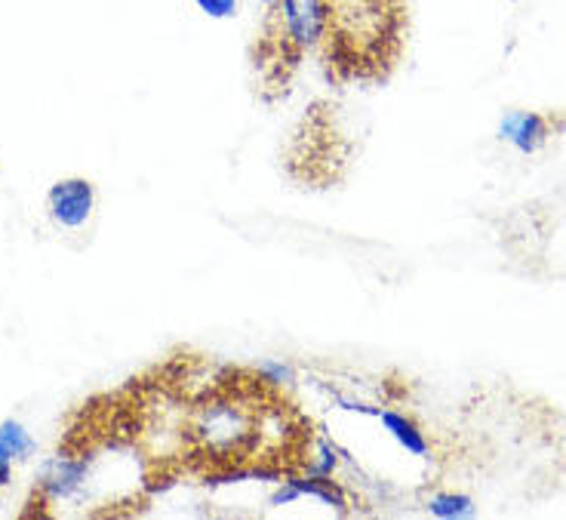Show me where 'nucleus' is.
<instances>
[{
    "mask_svg": "<svg viewBox=\"0 0 566 520\" xmlns=\"http://www.w3.org/2000/svg\"><path fill=\"white\" fill-rule=\"evenodd\" d=\"M428 511L438 514V518L447 520H462V518H474V499L465 496V492H438L428 499Z\"/></svg>",
    "mask_w": 566,
    "mask_h": 520,
    "instance_id": "nucleus-6",
    "label": "nucleus"
},
{
    "mask_svg": "<svg viewBox=\"0 0 566 520\" xmlns=\"http://www.w3.org/2000/svg\"><path fill=\"white\" fill-rule=\"evenodd\" d=\"M329 22H326V59L329 65L369 74L379 65H391L400 25H403V3L400 0H326Z\"/></svg>",
    "mask_w": 566,
    "mask_h": 520,
    "instance_id": "nucleus-1",
    "label": "nucleus"
},
{
    "mask_svg": "<svg viewBox=\"0 0 566 520\" xmlns=\"http://www.w3.org/2000/svg\"><path fill=\"white\" fill-rule=\"evenodd\" d=\"M499 139L511 142L521 155H536L552 139V121L538 112H505L499 124Z\"/></svg>",
    "mask_w": 566,
    "mask_h": 520,
    "instance_id": "nucleus-4",
    "label": "nucleus"
},
{
    "mask_svg": "<svg viewBox=\"0 0 566 520\" xmlns=\"http://www.w3.org/2000/svg\"><path fill=\"white\" fill-rule=\"evenodd\" d=\"M265 419L253 392H222L207 394L200 401L191 419L188 435L195 440V450L219 465H238L250 459L259 447Z\"/></svg>",
    "mask_w": 566,
    "mask_h": 520,
    "instance_id": "nucleus-2",
    "label": "nucleus"
},
{
    "mask_svg": "<svg viewBox=\"0 0 566 520\" xmlns=\"http://www.w3.org/2000/svg\"><path fill=\"white\" fill-rule=\"evenodd\" d=\"M210 19H231L238 15V0H195Z\"/></svg>",
    "mask_w": 566,
    "mask_h": 520,
    "instance_id": "nucleus-8",
    "label": "nucleus"
},
{
    "mask_svg": "<svg viewBox=\"0 0 566 520\" xmlns=\"http://www.w3.org/2000/svg\"><path fill=\"white\" fill-rule=\"evenodd\" d=\"M326 22H329V3L326 0H274L271 13L265 19V50L274 59H296L305 50L321 46L326 38Z\"/></svg>",
    "mask_w": 566,
    "mask_h": 520,
    "instance_id": "nucleus-3",
    "label": "nucleus"
},
{
    "mask_svg": "<svg viewBox=\"0 0 566 520\" xmlns=\"http://www.w3.org/2000/svg\"><path fill=\"white\" fill-rule=\"evenodd\" d=\"M379 419H382L385 428L391 431V437H395L403 450L412 453V456H428V440H424V431L419 428V425L412 423L407 413L385 409V413H379Z\"/></svg>",
    "mask_w": 566,
    "mask_h": 520,
    "instance_id": "nucleus-5",
    "label": "nucleus"
},
{
    "mask_svg": "<svg viewBox=\"0 0 566 520\" xmlns=\"http://www.w3.org/2000/svg\"><path fill=\"white\" fill-rule=\"evenodd\" d=\"M86 200H90V188L86 185H69V188L59 191V207H65V216H71V219L81 216Z\"/></svg>",
    "mask_w": 566,
    "mask_h": 520,
    "instance_id": "nucleus-7",
    "label": "nucleus"
}]
</instances>
